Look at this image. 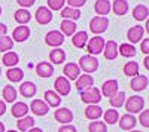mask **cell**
Listing matches in <instances>:
<instances>
[{
  "label": "cell",
  "mask_w": 149,
  "mask_h": 132,
  "mask_svg": "<svg viewBox=\"0 0 149 132\" xmlns=\"http://www.w3.org/2000/svg\"><path fill=\"white\" fill-rule=\"evenodd\" d=\"M0 15H2V8H0Z\"/></svg>",
  "instance_id": "obj_56"
},
{
  "label": "cell",
  "mask_w": 149,
  "mask_h": 132,
  "mask_svg": "<svg viewBox=\"0 0 149 132\" xmlns=\"http://www.w3.org/2000/svg\"><path fill=\"white\" fill-rule=\"evenodd\" d=\"M6 33H8V27L5 25V24H0V37L6 36Z\"/></svg>",
  "instance_id": "obj_48"
},
{
  "label": "cell",
  "mask_w": 149,
  "mask_h": 132,
  "mask_svg": "<svg viewBox=\"0 0 149 132\" xmlns=\"http://www.w3.org/2000/svg\"><path fill=\"white\" fill-rule=\"evenodd\" d=\"M85 2H86V0H67L69 6L70 8H74V9H79L81 6H84Z\"/></svg>",
  "instance_id": "obj_44"
},
{
  "label": "cell",
  "mask_w": 149,
  "mask_h": 132,
  "mask_svg": "<svg viewBox=\"0 0 149 132\" xmlns=\"http://www.w3.org/2000/svg\"><path fill=\"white\" fill-rule=\"evenodd\" d=\"M2 61H3V64H5L6 67L12 68V67H15V65L19 63V56H18V54H15V52H6V54L3 55V58H2Z\"/></svg>",
  "instance_id": "obj_28"
},
{
  "label": "cell",
  "mask_w": 149,
  "mask_h": 132,
  "mask_svg": "<svg viewBox=\"0 0 149 132\" xmlns=\"http://www.w3.org/2000/svg\"><path fill=\"white\" fill-rule=\"evenodd\" d=\"M104 39L100 37V36H94L93 39L88 40V45H86V47H88V52L90 55H97V54H102L103 49H104Z\"/></svg>",
  "instance_id": "obj_5"
},
{
  "label": "cell",
  "mask_w": 149,
  "mask_h": 132,
  "mask_svg": "<svg viewBox=\"0 0 149 132\" xmlns=\"http://www.w3.org/2000/svg\"><path fill=\"white\" fill-rule=\"evenodd\" d=\"M45 42L48 46H52V47H58L64 43V34L60 33L58 30H52L46 34L45 37Z\"/></svg>",
  "instance_id": "obj_6"
},
{
  "label": "cell",
  "mask_w": 149,
  "mask_h": 132,
  "mask_svg": "<svg viewBox=\"0 0 149 132\" xmlns=\"http://www.w3.org/2000/svg\"><path fill=\"white\" fill-rule=\"evenodd\" d=\"M136 123H137V122H136V117L131 116V114H124L119 119V126L124 131H133V128L136 126Z\"/></svg>",
  "instance_id": "obj_20"
},
{
  "label": "cell",
  "mask_w": 149,
  "mask_h": 132,
  "mask_svg": "<svg viewBox=\"0 0 149 132\" xmlns=\"http://www.w3.org/2000/svg\"><path fill=\"white\" fill-rule=\"evenodd\" d=\"M66 0H48V6L52 10H61L64 8Z\"/></svg>",
  "instance_id": "obj_42"
},
{
  "label": "cell",
  "mask_w": 149,
  "mask_h": 132,
  "mask_svg": "<svg viewBox=\"0 0 149 132\" xmlns=\"http://www.w3.org/2000/svg\"><path fill=\"white\" fill-rule=\"evenodd\" d=\"M30 37V28L26 25H19L12 33V40L15 42H26Z\"/></svg>",
  "instance_id": "obj_11"
},
{
  "label": "cell",
  "mask_w": 149,
  "mask_h": 132,
  "mask_svg": "<svg viewBox=\"0 0 149 132\" xmlns=\"http://www.w3.org/2000/svg\"><path fill=\"white\" fill-rule=\"evenodd\" d=\"M54 117L57 119V122L64 123V125H69V123L73 120V113H72L69 109H58V110H55Z\"/></svg>",
  "instance_id": "obj_12"
},
{
  "label": "cell",
  "mask_w": 149,
  "mask_h": 132,
  "mask_svg": "<svg viewBox=\"0 0 149 132\" xmlns=\"http://www.w3.org/2000/svg\"><path fill=\"white\" fill-rule=\"evenodd\" d=\"M143 64H145V67H146V70H149V55L145 58V61H143Z\"/></svg>",
  "instance_id": "obj_50"
},
{
  "label": "cell",
  "mask_w": 149,
  "mask_h": 132,
  "mask_svg": "<svg viewBox=\"0 0 149 132\" xmlns=\"http://www.w3.org/2000/svg\"><path fill=\"white\" fill-rule=\"evenodd\" d=\"M88 131L90 132H106L107 131V126L104 122H98V120H94L90 123L88 126Z\"/></svg>",
  "instance_id": "obj_41"
},
{
  "label": "cell",
  "mask_w": 149,
  "mask_h": 132,
  "mask_svg": "<svg viewBox=\"0 0 149 132\" xmlns=\"http://www.w3.org/2000/svg\"><path fill=\"white\" fill-rule=\"evenodd\" d=\"M61 31H63V34H66V36H73L74 33H76V24H74L73 21H70V19H63L61 21Z\"/></svg>",
  "instance_id": "obj_32"
},
{
  "label": "cell",
  "mask_w": 149,
  "mask_h": 132,
  "mask_svg": "<svg viewBox=\"0 0 149 132\" xmlns=\"http://www.w3.org/2000/svg\"><path fill=\"white\" fill-rule=\"evenodd\" d=\"M5 111H6V104H5V101L0 100V116H3Z\"/></svg>",
  "instance_id": "obj_49"
},
{
  "label": "cell",
  "mask_w": 149,
  "mask_h": 132,
  "mask_svg": "<svg viewBox=\"0 0 149 132\" xmlns=\"http://www.w3.org/2000/svg\"><path fill=\"white\" fill-rule=\"evenodd\" d=\"M104 58L106 59H115L118 56V45L113 40H109L104 43V49H103Z\"/></svg>",
  "instance_id": "obj_17"
},
{
  "label": "cell",
  "mask_w": 149,
  "mask_h": 132,
  "mask_svg": "<svg viewBox=\"0 0 149 132\" xmlns=\"http://www.w3.org/2000/svg\"><path fill=\"white\" fill-rule=\"evenodd\" d=\"M27 132H43L40 128H31V129H29Z\"/></svg>",
  "instance_id": "obj_51"
},
{
  "label": "cell",
  "mask_w": 149,
  "mask_h": 132,
  "mask_svg": "<svg viewBox=\"0 0 149 132\" xmlns=\"http://www.w3.org/2000/svg\"><path fill=\"white\" fill-rule=\"evenodd\" d=\"M0 132H5V125L0 122Z\"/></svg>",
  "instance_id": "obj_52"
},
{
  "label": "cell",
  "mask_w": 149,
  "mask_h": 132,
  "mask_svg": "<svg viewBox=\"0 0 149 132\" xmlns=\"http://www.w3.org/2000/svg\"><path fill=\"white\" fill-rule=\"evenodd\" d=\"M63 73L66 74L64 77L67 80H76L79 76H81V68L78 64H74V63H69L64 65V70H63Z\"/></svg>",
  "instance_id": "obj_9"
},
{
  "label": "cell",
  "mask_w": 149,
  "mask_h": 132,
  "mask_svg": "<svg viewBox=\"0 0 149 132\" xmlns=\"http://www.w3.org/2000/svg\"><path fill=\"white\" fill-rule=\"evenodd\" d=\"M118 92V82L116 80H107L103 83L102 86V94L107 98H112L113 95Z\"/></svg>",
  "instance_id": "obj_16"
},
{
  "label": "cell",
  "mask_w": 149,
  "mask_h": 132,
  "mask_svg": "<svg viewBox=\"0 0 149 132\" xmlns=\"http://www.w3.org/2000/svg\"><path fill=\"white\" fill-rule=\"evenodd\" d=\"M30 110L36 114V116H45L49 111V107L45 101L42 100H33L30 104Z\"/></svg>",
  "instance_id": "obj_10"
},
{
  "label": "cell",
  "mask_w": 149,
  "mask_h": 132,
  "mask_svg": "<svg viewBox=\"0 0 149 132\" xmlns=\"http://www.w3.org/2000/svg\"><path fill=\"white\" fill-rule=\"evenodd\" d=\"M146 31H148V33H149V19H148V21H146Z\"/></svg>",
  "instance_id": "obj_53"
},
{
  "label": "cell",
  "mask_w": 149,
  "mask_h": 132,
  "mask_svg": "<svg viewBox=\"0 0 149 132\" xmlns=\"http://www.w3.org/2000/svg\"><path fill=\"white\" fill-rule=\"evenodd\" d=\"M30 19H31V14H30L27 9H22L21 8V9H18L15 12V21L18 24H21V25H26Z\"/></svg>",
  "instance_id": "obj_31"
},
{
  "label": "cell",
  "mask_w": 149,
  "mask_h": 132,
  "mask_svg": "<svg viewBox=\"0 0 149 132\" xmlns=\"http://www.w3.org/2000/svg\"><path fill=\"white\" fill-rule=\"evenodd\" d=\"M94 9H95V12L100 16H104V15H107L109 12H110L112 5H110L109 0H97L95 5H94Z\"/></svg>",
  "instance_id": "obj_21"
},
{
  "label": "cell",
  "mask_w": 149,
  "mask_h": 132,
  "mask_svg": "<svg viewBox=\"0 0 149 132\" xmlns=\"http://www.w3.org/2000/svg\"><path fill=\"white\" fill-rule=\"evenodd\" d=\"M54 86H55V91H57L58 95H69L70 88H72V86H70V82H69L66 77H63V76H60V77L55 79Z\"/></svg>",
  "instance_id": "obj_8"
},
{
  "label": "cell",
  "mask_w": 149,
  "mask_h": 132,
  "mask_svg": "<svg viewBox=\"0 0 149 132\" xmlns=\"http://www.w3.org/2000/svg\"><path fill=\"white\" fill-rule=\"evenodd\" d=\"M49 58H51V63H54V64H61V63H64V59H66V54H64L63 49L55 47V49H52L51 54H49Z\"/></svg>",
  "instance_id": "obj_33"
},
{
  "label": "cell",
  "mask_w": 149,
  "mask_h": 132,
  "mask_svg": "<svg viewBox=\"0 0 149 132\" xmlns=\"http://www.w3.org/2000/svg\"><path fill=\"white\" fill-rule=\"evenodd\" d=\"M130 132H140V131H130Z\"/></svg>",
  "instance_id": "obj_55"
},
{
  "label": "cell",
  "mask_w": 149,
  "mask_h": 132,
  "mask_svg": "<svg viewBox=\"0 0 149 132\" xmlns=\"http://www.w3.org/2000/svg\"><path fill=\"white\" fill-rule=\"evenodd\" d=\"M148 77L146 76H142V74H137V76H134L133 79H131V83H130V88L133 89V91H143V89H146V86H148Z\"/></svg>",
  "instance_id": "obj_14"
},
{
  "label": "cell",
  "mask_w": 149,
  "mask_h": 132,
  "mask_svg": "<svg viewBox=\"0 0 149 132\" xmlns=\"http://www.w3.org/2000/svg\"><path fill=\"white\" fill-rule=\"evenodd\" d=\"M8 132H17V131H12V129H10V131H8Z\"/></svg>",
  "instance_id": "obj_54"
},
{
  "label": "cell",
  "mask_w": 149,
  "mask_h": 132,
  "mask_svg": "<svg viewBox=\"0 0 149 132\" xmlns=\"http://www.w3.org/2000/svg\"><path fill=\"white\" fill-rule=\"evenodd\" d=\"M118 52L122 55V56H134L136 55V49L133 45H128V43H122L118 46Z\"/></svg>",
  "instance_id": "obj_36"
},
{
  "label": "cell",
  "mask_w": 149,
  "mask_h": 132,
  "mask_svg": "<svg viewBox=\"0 0 149 132\" xmlns=\"http://www.w3.org/2000/svg\"><path fill=\"white\" fill-rule=\"evenodd\" d=\"M79 68H82L85 73H94L98 68V61L93 55H84L79 59Z\"/></svg>",
  "instance_id": "obj_3"
},
{
  "label": "cell",
  "mask_w": 149,
  "mask_h": 132,
  "mask_svg": "<svg viewBox=\"0 0 149 132\" xmlns=\"http://www.w3.org/2000/svg\"><path fill=\"white\" fill-rule=\"evenodd\" d=\"M86 42H88V34H86V31H78L72 37V43L74 47H84L86 45Z\"/></svg>",
  "instance_id": "obj_24"
},
{
  "label": "cell",
  "mask_w": 149,
  "mask_h": 132,
  "mask_svg": "<svg viewBox=\"0 0 149 132\" xmlns=\"http://www.w3.org/2000/svg\"><path fill=\"white\" fill-rule=\"evenodd\" d=\"M112 9H113L115 15L122 16L128 12V2L127 0H115V2L112 3Z\"/></svg>",
  "instance_id": "obj_22"
},
{
  "label": "cell",
  "mask_w": 149,
  "mask_h": 132,
  "mask_svg": "<svg viewBox=\"0 0 149 132\" xmlns=\"http://www.w3.org/2000/svg\"><path fill=\"white\" fill-rule=\"evenodd\" d=\"M3 98L6 102H14L17 100V89L10 85H6L3 88Z\"/></svg>",
  "instance_id": "obj_35"
},
{
  "label": "cell",
  "mask_w": 149,
  "mask_h": 132,
  "mask_svg": "<svg viewBox=\"0 0 149 132\" xmlns=\"http://www.w3.org/2000/svg\"><path fill=\"white\" fill-rule=\"evenodd\" d=\"M109 102H110L112 107H116V109H118V107L124 105V102H125V94H124V92H116L113 97L109 100Z\"/></svg>",
  "instance_id": "obj_38"
},
{
  "label": "cell",
  "mask_w": 149,
  "mask_h": 132,
  "mask_svg": "<svg viewBox=\"0 0 149 132\" xmlns=\"http://www.w3.org/2000/svg\"><path fill=\"white\" fill-rule=\"evenodd\" d=\"M81 98L86 104H97L98 101L102 100V92L98 91L95 86H91V88L81 92Z\"/></svg>",
  "instance_id": "obj_2"
},
{
  "label": "cell",
  "mask_w": 149,
  "mask_h": 132,
  "mask_svg": "<svg viewBox=\"0 0 149 132\" xmlns=\"http://www.w3.org/2000/svg\"><path fill=\"white\" fill-rule=\"evenodd\" d=\"M14 47V40L9 36H3L0 37V52H8Z\"/></svg>",
  "instance_id": "obj_39"
},
{
  "label": "cell",
  "mask_w": 149,
  "mask_h": 132,
  "mask_svg": "<svg viewBox=\"0 0 149 132\" xmlns=\"http://www.w3.org/2000/svg\"><path fill=\"white\" fill-rule=\"evenodd\" d=\"M124 73L130 77H134L139 74V64L137 63H127L124 65Z\"/></svg>",
  "instance_id": "obj_40"
},
{
  "label": "cell",
  "mask_w": 149,
  "mask_h": 132,
  "mask_svg": "<svg viewBox=\"0 0 149 132\" xmlns=\"http://www.w3.org/2000/svg\"><path fill=\"white\" fill-rule=\"evenodd\" d=\"M36 73L40 77H51L52 73H54V67H52L51 63L42 61V63H39L36 65Z\"/></svg>",
  "instance_id": "obj_13"
},
{
  "label": "cell",
  "mask_w": 149,
  "mask_h": 132,
  "mask_svg": "<svg viewBox=\"0 0 149 132\" xmlns=\"http://www.w3.org/2000/svg\"><path fill=\"white\" fill-rule=\"evenodd\" d=\"M36 85L34 83H31V82H24V83H21V86H19V92H21V95L22 97H26V98H31L33 95L36 94Z\"/></svg>",
  "instance_id": "obj_26"
},
{
  "label": "cell",
  "mask_w": 149,
  "mask_h": 132,
  "mask_svg": "<svg viewBox=\"0 0 149 132\" xmlns=\"http://www.w3.org/2000/svg\"><path fill=\"white\" fill-rule=\"evenodd\" d=\"M118 119H119V114H118L116 110H113V109L106 110V113H104V122L107 125H115L118 122Z\"/></svg>",
  "instance_id": "obj_37"
},
{
  "label": "cell",
  "mask_w": 149,
  "mask_h": 132,
  "mask_svg": "<svg viewBox=\"0 0 149 132\" xmlns=\"http://www.w3.org/2000/svg\"><path fill=\"white\" fill-rule=\"evenodd\" d=\"M140 49L143 54L149 55V39H143V42L140 43Z\"/></svg>",
  "instance_id": "obj_45"
},
{
  "label": "cell",
  "mask_w": 149,
  "mask_h": 132,
  "mask_svg": "<svg viewBox=\"0 0 149 132\" xmlns=\"http://www.w3.org/2000/svg\"><path fill=\"white\" fill-rule=\"evenodd\" d=\"M29 113V105L26 102H15L14 105H12V116L14 117H24V116H27Z\"/></svg>",
  "instance_id": "obj_23"
},
{
  "label": "cell",
  "mask_w": 149,
  "mask_h": 132,
  "mask_svg": "<svg viewBox=\"0 0 149 132\" xmlns=\"http://www.w3.org/2000/svg\"><path fill=\"white\" fill-rule=\"evenodd\" d=\"M36 21L39 24H42V25L51 22L52 21V12H51V9H48L46 6L37 8V10H36Z\"/></svg>",
  "instance_id": "obj_7"
},
{
  "label": "cell",
  "mask_w": 149,
  "mask_h": 132,
  "mask_svg": "<svg viewBox=\"0 0 149 132\" xmlns=\"http://www.w3.org/2000/svg\"><path fill=\"white\" fill-rule=\"evenodd\" d=\"M102 114H103V109L95 105V104H90L85 109V116H86V119H90V120H98V119L102 117Z\"/></svg>",
  "instance_id": "obj_15"
},
{
  "label": "cell",
  "mask_w": 149,
  "mask_h": 132,
  "mask_svg": "<svg viewBox=\"0 0 149 132\" xmlns=\"http://www.w3.org/2000/svg\"><path fill=\"white\" fill-rule=\"evenodd\" d=\"M124 104H125V110L128 111V114L140 113L145 107V101H143L142 97H139V95H133V97H130L127 100V102H124Z\"/></svg>",
  "instance_id": "obj_1"
},
{
  "label": "cell",
  "mask_w": 149,
  "mask_h": 132,
  "mask_svg": "<svg viewBox=\"0 0 149 132\" xmlns=\"http://www.w3.org/2000/svg\"><path fill=\"white\" fill-rule=\"evenodd\" d=\"M139 120H140V125L145 126V128H149V110H143L139 116Z\"/></svg>",
  "instance_id": "obj_43"
},
{
  "label": "cell",
  "mask_w": 149,
  "mask_h": 132,
  "mask_svg": "<svg viewBox=\"0 0 149 132\" xmlns=\"http://www.w3.org/2000/svg\"><path fill=\"white\" fill-rule=\"evenodd\" d=\"M107 25H109V19L106 16H94L91 21H90V30L94 33V34H102L107 30Z\"/></svg>",
  "instance_id": "obj_4"
},
{
  "label": "cell",
  "mask_w": 149,
  "mask_h": 132,
  "mask_svg": "<svg viewBox=\"0 0 149 132\" xmlns=\"http://www.w3.org/2000/svg\"><path fill=\"white\" fill-rule=\"evenodd\" d=\"M148 15H149V9L143 5H137L133 9V18L136 21H143L148 18Z\"/></svg>",
  "instance_id": "obj_29"
},
{
  "label": "cell",
  "mask_w": 149,
  "mask_h": 132,
  "mask_svg": "<svg viewBox=\"0 0 149 132\" xmlns=\"http://www.w3.org/2000/svg\"><path fill=\"white\" fill-rule=\"evenodd\" d=\"M93 83H94V79H93L90 74H81V76L76 79V89L82 92V91H85V89L91 88Z\"/></svg>",
  "instance_id": "obj_18"
},
{
  "label": "cell",
  "mask_w": 149,
  "mask_h": 132,
  "mask_svg": "<svg viewBox=\"0 0 149 132\" xmlns=\"http://www.w3.org/2000/svg\"><path fill=\"white\" fill-rule=\"evenodd\" d=\"M61 16L64 19H70V21H74L81 16V10L79 9H74V8H63L61 9Z\"/></svg>",
  "instance_id": "obj_30"
},
{
  "label": "cell",
  "mask_w": 149,
  "mask_h": 132,
  "mask_svg": "<svg viewBox=\"0 0 149 132\" xmlns=\"http://www.w3.org/2000/svg\"><path fill=\"white\" fill-rule=\"evenodd\" d=\"M17 3L19 6H22V9H24V8H30L34 3V0H17Z\"/></svg>",
  "instance_id": "obj_46"
},
{
  "label": "cell",
  "mask_w": 149,
  "mask_h": 132,
  "mask_svg": "<svg viewBox=\"0 0 149 132\" xmlns=\"http://www.w3.org/2000/svg\"><path fill=\"white\" fill-rule=\"evenodd\" d=\"M143 33H145L143 27H140V25H134V27H131V28L128 30V33H127V39H128L131 43H137V42H140V39L143 37Z\"/></svg>",
  "instance_id": "obj_19"
},
{
  "label": "cell",
  "mask_w": 149,
  "mask_h": 132,
  "mask_svg": "<svg viewBox=\"0 0 149 132\" xmlns=\"http://www.w3.org/2000/svg\"><path fill=\"white\" fill-rule=\"evenodd\" d=\"M8 79L10 82H21L22 77H24V71L21 68H17V67H12L8 70V73H6Z\"/></svg>",
  "instance_id": "obj_34"
},
{
  "label": "cell",
  "mask_w": 149,
  "mask_h": 132,
  "mask_svg": "<svg viewBox=\"0 0 149 132\" xmlns=\"http://www.w3.org/2000/svg\"><path fill=\"white\" fill-rule=\"evenodd\" d=\"M34 125V119L31 116H24L21 119H18L17 122V128L21 131V132H27L29 129H31Z\"/></svg>",
  "instance_id": "obj_25"
},
{
  "label": "cell",
  "mask_w": 149,
  "mask_h": 132,
  "mask_svg": "<svg viewBox=\"0 0 149 132\" xmlns=\"http://www.w3.org/2000/svg\"><path fill=\"white\" fill-rule=\"evenodd\" d=\"M58 132H76V128L73 125H64L58 129Z\"/></svg>",
  "instance_id": "obj_47"
},
{
  "label": "cell",
  "mask_w": 149,
  "mask_h": 132,
  "mask_svg": "<svg viewBox=\"0 0 149 132\" xmlns=\"http://www.w3.org/2000/svg\"><path fill=\"white\" fill-rule=\"evenodd\" d=\"M0 74H2V68H0Z\"/></svg>",
  "instance_id": "obj_57"
},
{
  "label": "cell",
  "mask_w": 149,
  "mask_h": 132,
  "mask_svg": "<svg viewBox=\"0 0 149 132\" xmlns=\"http://www.w3.org/2000/svg\"><path fill=\"white\" fill-rule=\"evenodd\" d=\"M45 102L48 104V107H58L61 102L60 95L54 91H46L45 92Z\"/></svg>",
  "instance_id": "obj_27"
}]
</instances>
